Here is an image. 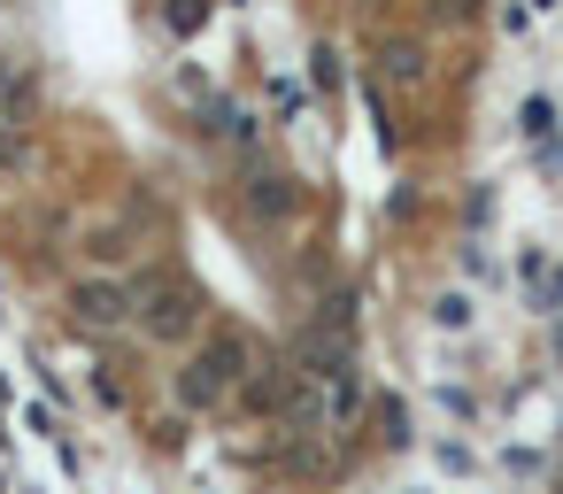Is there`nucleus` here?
Here are the masks:
<instances>
[{
  "label": "nucleus",
  "instance_id": "nucleus-6",
  "mask_svg": "<svg viewBox=\"0 0 563 494\" xmlns=\"http://www.w3.org/2000/svg\"><path fill=\"white\" fill-rule=\"evenodd\" d=\"M548 124H555V109H548V101H525V132H532V140H540V132H548Z\"/></svg>",
  "mask_w": 563,
  "mask_h": 494
},
{
  "label": "nucleus",
  "instance_id": "nucleus-1",
  "mask_svg": "<svg viewBox=\"0 0 563 494\" xmlns=\"http://www.w3.org/2000/svg\"><path fill=\"white\" fill-rule=\"evenodd\" d=\"M255 371V348H247V332H217L194 363H186V378H178V394L186 402H217L232 378H247Z\"/></svg>",
  "mask_w": 563,
  "mask_h": 494
},
{
  "label": "nucleus",
  "instance_id": "nucleus-4",
  "mask_svg": "<svg viewBox=\"0 0 563 494\" xmlns=\"http://www.w3.org/2000/svg\"><path fill=\"white\" fill-rule=\"evenodd\" d=\"M78 309H86V325H117L124 317V294L117 286H78Z\"/></svg>",
  "mask_w": 563,
  "mask_h": 494
},
{
  "label": "nucleus",
  "instance_id": "nucleus-5",
  "mask_svg": "<svg viewBox=\"0 0 563 494\" xmlns=\"http://www.w3.org/2000/svg\"><path fill=\"white\" fill-rule=\"evenodd\" d=\"M525 278L540 286V301H563V271H555L548 255H525Z\"/></svg>",
  "mask_w": 563,
  "mask_h": 494
},
{
  "label": "nucleus",
  "instance_id": "nucleus-3",
  "mask_svg": "<svg viewBox=\"0 0 563 494\" xmlns=\"http://www.w3.org/2000/svg\"><path fill=\"white\" fill-rule=\"evenodd\" d=\"M378 78H394V86H417V78H424V47H409V40L378 47Z\"/></svg>",
  "mask_w": 563,
  "mask_h": 494
},
{
  "label": "nucleus",
  "instance_id": "nucleus-2",
  "mask_svg": "<svg viewBox=\"0 0 563 494\" xmlns=\"http://www.w3.org/2000/svg\"><path fill=\"white\" fill-rule=\"evenodd\" d=\"M147 332L155 340H178V332H194V294L186 286H147Z\"/></svg>",
  "mask_w": 563,
  "mask_h": 494
}]
</instances>
